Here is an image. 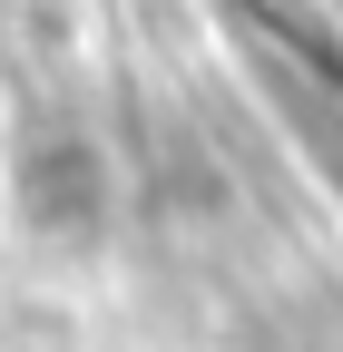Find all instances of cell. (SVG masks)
Instances as JSON below:
<instances>
[{"label": "cell", "mask_w": 343, "mask_h": 352, "mask_svg": "<svg viewBox=\"0 0 343 352\" xmlns=\"http://www.w3.org/2000/svg\"><path fill=\"white\" fill-rule=\"evenodd\" d=\"M20 196H30V226L39 235H98V215H108V157L89 138H50V147H30L20 166Z\"/></svg>", "instance_id": "6da1fadb"}, {"label": "cell", "mask_w": 343, "mask_h": 352, "mask_svg": "<svg viewBox=\"0 0 343 352\" xmlns=\"http://www.w3.org/2000/svg\"><path fill=\"white\" fill-rule=\"evenodd\" d=\"M304 352H343V323H333V333H324V342H304Z\"/></svg>", "instance_id": "7a4b0ae2"}]
</instances>
